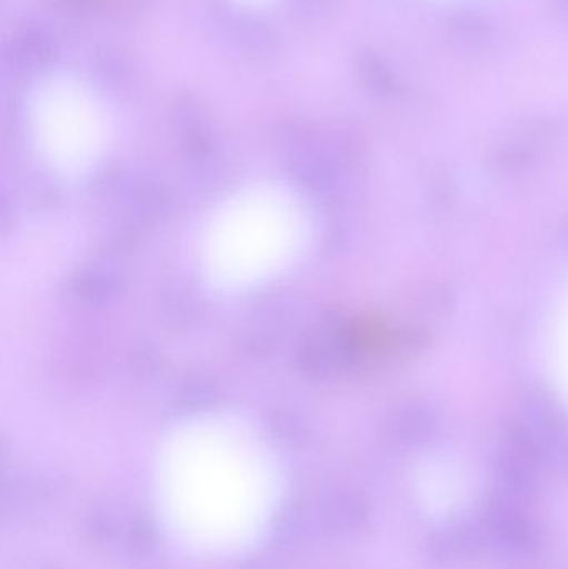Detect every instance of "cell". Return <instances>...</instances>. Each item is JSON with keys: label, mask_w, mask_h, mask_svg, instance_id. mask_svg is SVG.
Listing matches in <instances>:
<instances>
[{"label": "cell", "mask_w": 568, "mask_h": 569, "mask_svg": "<svg viewBox=\"0 0 568 569\" xmlns=\"http://www.w3.org/2000/svg\"><path fill=\"white\" fill-rule=\"evenodd\" d=\"M286 495L276 450L236 417L187 421L163 440L153 507L167 537L192 555L247 553L269 533Z\"/></svg>", "instance_id": "6da1fadb"}, {"label": "cell", "mask_w": 568, "mask_h": 569, "mask_svg": "<svg viewBox=\"0 0 568 569\" xmlns=\"http://www.w3.org/2000/svg\"><path fill=\"white\" fill-rule=\"evenodd\" d=\"M309 233V213L290 190H246L226 203L210 226L206 257L209 273L219 287H252L289 267Z\"/></svg>", "instance_id": "7a4b0ae2"}]
</instances>
